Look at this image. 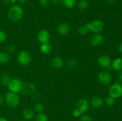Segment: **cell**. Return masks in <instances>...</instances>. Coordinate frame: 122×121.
I'll use <instances>...</instances> for the list:
<instances>
[{
    "label": "cell",
    "mask_w": 122,
    "mask_h": 121,
    "mask_svg": "<svg viewBox=\"0 0 122 121\" xmlns=\"http://www.w3.org/2000/svg\"><path fill=\"white\" fill-rule=\"evenodd\" d=\"M7 39V34L3 30H0V43H3Z\"/></svg>",
    "instance_id": "obj_28"
},
{
    "label": "cell",
    "mask_w": 122,
    "mask_h": 121,
    "mask_svg": "<svg viewBox=\"0 0 122 121\" xmlns=\"http://www.w3.org/2000/svg\"><path fill=\"white\" fill-rule=\"evenodd\" d=\"M5 102V97L2 95H0V106L2 105Z\"/></svg>",
    "instance_id": "obj_35"
},
{
    "label": "cell",
    "mask_w": 122,
    "mask_h": 121,
    "mask_svg": "<svg viewBox=\"0 0 122 121\" xmlns=\"http://www.w3.org/2000/svg\"><path fill=\"white\" fill-rule=\"evenodd\" d=\"M51 65L56 69H60L63 67L64 64V59L60 56H56L51 60Z\"/></svg>",
    "instance_id": "obj_15"
},
{
    "label": "cell",
    "mask_w": 122,
    "mask_h": 121,
    "mask_svg": "<svg viewBox=\"0 0 122 121\" xmlns=\"http://www.w3.org/2000/svg\"><path fill=\"white\" fill-rule=\"evenodd\" d=\"M11 79V78L9 75L5 74H3L1 76L0 80H1V83L2 85H4V86H8V85L10 83Z\"/></svg>",
    "instance_id": "obj_21"
},
{
    "label": "cell",
    "mask_w": 122,
    "mask_h": 121,
    "mask_svg": "<svg viewBox=\"0 0 122 121\" xmlns=\"http://www.w3.org/2000/svg\"><path fill=\"white\" fill-rule=\"evenodd\" d=\"M51 2L53 5H57L60 4V3L61 2V0H51Z\"/></svg>",
    "instance_id": "obj_34"
},
{
    "label": "cell",
    "mask_w": 122,
    "mask_h": 121,
    "mask_svg": "<svg viewBox=\"0 0 122 121\" xmlns=\"http://www.w3.org/2000/svg\"><path fill=\"white\" fill-rule=\"evenodd\" d=\"M52 46L49 43H48L41 44L40 46V51L42 53L45 55L50 54L52 52Z\"/></svg>",
    "instance_id": "obj_17"
},
{
    "label": "cell",
    "mask_w": 122,
    "mask_h": 121,
    "mask_svg": "<svg viewBox=\"0 0 122 121\" xmlns=\"http://www.w3.org/2000/svg\"><path fill=\"white\" fill-rule=\"evenodd\" d=\"M35 111L38 113H42L44 109V105L41 103H38L35 105L34 106Z\"/></svg>",
    "instance_id": "obj_26"
},
{
    "label": "cell",
    "mask_w": 122,
    "mask_h": 121,
    "mask_svg": "<svg viewBox=\"0 0 122 121\" xmlns=\"http://www.w3.org/2000/svg\"><path fill=\"white\" fill-rule=\"evenodd\" d=\"M4 97L5 102L10 107H16L20 103V96L17 93L10 91L6 94Z\"/></svg>",
    "instance_id": "obj_2"
},
{
    "label": "cell",
    "mask_w": 122,
    "mask_h": 121,
    "mask_svg": "<svg viewBox=\"0 0 122 121\" xmlns=\"http://www.w3.org/2000/svg\"><path fill=\"white\" fill-rule=\"evenodd\" d=\"M104 40L102 34L100 33H95L91 36L90 39V43L93 46H97L101 45Z\"/></svg>",
    "instance_id": "obj_12"
},
{
    "label": "cell",
    "mask_w": 122,
    "mask_h": 121,
    "mask_svg": "<svg viewBox=\"0 0 122 121\" xmlns=\"http://www.w3.org/2000/svg\"><path fill=\"white\" fill-rule=\"evenodd\" d=\"M76 0H62V4L66 8L71 9L76 5Z\"/></svg>",
    "instance_id": "obj_20"
},
{
    "label": "cell",
    "mask_w": 122,
    "mask_h": 121,
    "mask_svg": "<svg viewBox=\"0 0 122 121\" xmlns=\"http://www.w3.org/2000/svg\"><path fill=\"white\" fill-rule=\"evenodd\" d=\"M77 65V62L75 59H70L67 62V66L69 68H71L76 67Z\"/></svg>",
    "instance_id": "obj_27"
},
{
    "label": "cell",
    "mask_w": 122,
    "mask_h": 121,
    "mask_svg": "<svg viewBox=\"0 0 122 121\" xmlns=\"http://www.w3.org/2000/svg\"><path fill=\"white\" fill-rule=\"evenodd\" d=\"M70 30V26L67 23H62L57 27V32L60 35H66Z\"/></svg>",
    "instance_id": "obj_14"
},
{
    "label": "cell",
    "mask_w": 122,
    "mask_h": 121,
    "mask_svg": "<svg viewBox=\"0 0 122 121\" xmlns=\"http://www.w3.org/2000/svg\"><path fill=\"white\" fill-rule=\"evenodd\" d=\"M2 1L6 5H13L17 1V0H2Z\"/></svg>",
    "instance_id": "obj_32"
},
{
    "label": "cell",
    "mask_w": 122,
    "mask_h": 121,
    "mask_svg": "<svg viewBox=\"0 0 122 121\" xmlns=\"http://www.w3.org/2000/svg\"><path fill=\"white\" fill-rule=\"evenodd\" d=\"M35 91V87L34 86V85L32 83H27L23 84L20 93L24 96H27L34 93Z\"/></svg>",
    "instance_id": "obj_11"
},
{
    "label": "cell",
    "mask_w": 122,
    "mask_h": 121,
    "mask_svg": "<svg viewBox=\"0 0 122 121\" xmlns=\"http://www.w3.org/2000/svg\"><path fill=\"white\" fill-rule=\"evenodd\" d=\"M87 28L89 31H91L94 33H99L104 28V23L101 20H95L91 23H88L86 24Z\"/></svg>",
    "instance_id": "obj_3"
},
{
    "label": "cell",
    "mask_w": 122,
    "mask_h": 121,
    "mask_svg": "<svg viewBox=\"0 0 122 121\" xmlns=\"http://www.w3.org/2000/svg\"><path fill=\"white\" fill-rule=\"evenodd\" d=\"M119 50H120V52L122 53V42L120 43V45H119Z\"/></svg>",
    "instance_id": "obj_39"
},
{
    "label": "cell",
    "mask_w": 122,
    "mask_h": 121,
    "mask_svg": "<svg viewBox=\"0 0 122 121\" xmlns=\"http://www.w3.org/2000/svg\"><path fill=\"white\" fill-rule=\"evenodd\" d=\"M17 60L20 65L25 66L28 65L30 63L32 56L29 52L26 51H22L18 55Z\"/></svg>",
    "instance_id": "obj_5"
},
{
    "label": "cell",
    "mask_w": 122,
    "mask_h": 121,
    "mask_svg": "<svg viewBox=\"0 0 122 121\" xmlns=\"http://www.w3.org/2000/svg\"><path fill=\"white\" fill-rule=\"evenodd\" d=\"M10 55L8 53L1 51L0 52V64H5L10 60Z\"/></svg>",
    "instance_id": "obj_18"
},
{
    "label": "cell",
    "mask_w": 122,
    "mask_h": 121,
    "mask_svg": "<svg viewBox=\"0 0 122 121\" xmlns=\"http://www.w3.org/2000/svg\"><path fill=\"white\" fill-rule=\"evenodd\" d=\"M23 9L19 5H13L8 10V16L10 20L16 22L22 19L23 16Z\"/></svg>",
    "instance_id": "obj_1"
},
{
    "label": "cell",
    "mask_w": 122,
    "mask_h": 121,
    "mask_svg": "<svg viewBox=\"0 0 122 121\" xmlns=\"http://www.w3.org/2000/svg\"><path fill=\"white\" fill-rule=\"evenodd\" d=\"M23 116L26 119L30 120L35 116V111L32 109H26L23 112Z\"/></svg>",
    "instance_id": "obj_19"
},
{
    "label": "cell",
    "mask_w": 122,
    "mask_h": 121,
    "mask_svg": "<svg viewBox=\"0 0 122 121\" xmlns=\"http://www.w3.org/2000/svg\"><path fill=\"white\" fill-rule=\"evenodd\" d=\"M89 103L88 101L85 98H81L77 102L76 108L79 109L81 112V113L83 114L88 111V109H89Z\"/></svg>",
    "instance_id": "obj_10"
},
{
    "label": "cell",
    "mask_w": 122,
    "mask_h": 121,
    "mask_svg": "<svg viewBox=\"0 0 122 121\" xmlns=\"http://www.w3.org/2000/svg\"><path fill=\"white\" fill-rule=\"evenodd\" d=\"M91 106L94 109H100L104 104V100L101 97L95 96L92 98L90 102Z\"/></svg>",
    "instance_id": "obj_13"
},
{
    "label": "cell",
    "mask_w": 122,
    "mask_h": 121,
    "mask_svg": "<svg viewBox=\"0 0 122 121\" xmlns=\"http://www.w3.org/2000/svg\"><path fill=\"white\" fill-rule=\"evenodd\" d=\"M89 31L88 28H87L86 26L85 25H82L80 27H79L78 29H77V32L81 35H85V34H87Z\"/></svg>",
    "instance_id": "obj_24"
},
{
    "label": "cell",
    "mask_w": 122,
    "mask_h": 121,
    "mask_svg": "<svg viewBox=\"0 0 122 121\" xmlns=\"http://www.w3.org/2000/svg\"><path fill=\"white\" fill-rule=\"evenodd\" d=\"M112 60L107 55H102L98 59V64L103 68H109L112 66Z\"/></svg>",
    "instance_id": "obj_8"
},
{
    "label": "cell",
    "mask_w": 122,
    "mask_h": 121,
    "mask_svg": "<svg viewBox=\"0 0 122 121\" xmlns=\"http://www.w3.org/2000/svg\"><path fill=\"white\" fill-rule=\"evenodd\" d=\"M82 115V113H81V112L79 109H77V108H75L73 111V116L75 117H81Z\"/></svg>",
    "instance_id": "obj_30"
},
{
    "label": "cell",
    "mask_w": 122,
    "mask_h": 121,
    "mask_svg": "<svg viewBox=\"0 0 122 121\" xmlns=\"http://www.w3.org/2000/svg\"><path fill=\"white\" fill-rule=\"evenodd\" d=\"M39 4L42 7H46L48 6L50 4V1L49 0H39Z\"/></svg>",
    "instance_id": "obj_31"
},
{
    "label": "cell",
    "mask_w": 122,
    "mask_h": 121,
    "mask_svg": "<svg viewBox=\"0 0 122 121\" xmlns=\"http://www.w3.org/2000/svg\"><path fill=\"white\" fill-rule=\"evenodd\" d=\"M7 50H8V52H9V53H14L15 51V46H13V45H10V46L7 48Z\"/></svg>",
    "instance_id": "obj_33"
},
{
    "label": "cell",
    "mask_w": 122,
    "mask_h": 121,
    "mask_svg": "<svg viewBox=\"0 0 122 121\" xmlns=\"http://www.w3.org/2000/svg\"><path fill=\"white\" fill-rule=\"evenodd\" d=\"M37 38L41 44L48 43L51 39V35L50 32L46 30H41L38 32Z\"/></svg>",
    "instance_id": "obj_9"
},
{
    "label": "cell",
    "mask_w": 122,
    "mask_h": 121,
    "mask_svg": "<svg viewBox=\"0 0 122 121\" xmlns=\"http://www.w3.org/2000/svg\"><path fill=\"white\" fill-rule=\"evenodd\" d=\"M0 121H8L5 118V117L0 116Z\"/></svg>",
    "instance_id": "obj_38"
},
{
    "label": "cell",
    "mask_w": 122,
    "mask_h": 121,
    "mask_svg": "<svg viewBox=\"0 0 122 121\" xmlns=\"http://www.w3.org/2000/svg\"><path fill=\"white\" fill-rule=\"evenodd\" d=\"M98 79L101 84H103L104 85L107 86L110 84L112 77L109 72L106 71H100L98 74Z\"/></svg>",
    "instance_id": "obj_7"
},
{
    "label": "cell",
    "mask_w": 122,
    "mask_h": 121,
    "mask_svg": "<svg viewBox=\"0 0 122 121\" xmlns=\"http://www.w3.org/2000/svg\"><path fill=\"white\" fill-rule=\"evenodd\" d=\"M18 2L20 4H25V3H26L27 1V0H17Z\"/></svg>",
    "instance_id": "obj_37"
},
{
    "label": "cell",
    "mask_w": 122,
    "mask_h": 121,
    "mask_svg": "<svg viewBox=\"0 0 122 121\" xmlns=\"http://www.w3.org/2000/svg\"><path fill=\"white\" fill-rule=\"evenodd\" d=\"M89 2L88 0H80L78 3V8L80 10H85L88 8Z\"/></svg>",
    "instance_id": "obj_22"
},
{
    "label": "cell",
    "mask_w": 122,
    "mask_h": 121,
    "mask_svg": "<svg viewBox=\"0 0 122 121\" xmlns=\"http://www.w3.org/2000/svg\"><path fill=\"white\" fill-rule=\"evenodd\" d=\"M23 84L24 83L21 79L19 78H14L11 79L7 87L10 91L18 93H20L23 86Z\"/></svg>",
    "instance_id": "obj_4"
},
{
    "label": "cell",
    "mask_w": 122,
    "mask_h": 121,
    "mask_svg": "<svg viewBox=\"0 0 122 121\" xmlns=\"http://www.w3.org/2000/svg\"><path fill=\"white\" fill-rule=\"evenodd\" d=\"M80 121H92V119L89 115H81L80 117Z\"/></svg>",
    "instance_id": "obj_29"
},
{
    "label": "cell",
    "mask_w": 122,
    "mask_h": 121,
    "mask_svg": "<svg viewBox=\"0 0 122 121\" xmlns=\"http://www.w3.org/2000/svg\"><path fill=\"white\" fill-rule=\"evenodd\" d=\"M119 79L122 83V70L120 71V72L119 73Z\"/></svg>",
    "instance_id": "obj_36"
},
{
    "label": "cell",
    "mask_w": 122,
    "mask_h": 121,
    "mask_svg": "<svg viewBox=\"0 0 122 121\" xmlns=\"http://www.w3.org/2000/svg\"><path fill=\"white\" fill-rule=\"evenodd\" d=\"M48 117L45 114L39 113L35 117V121H48Z\"/></svg>",
    "instance_id": "obj_25"
},
{
    "label": "cell",
    "mask_w": 122,
    "mask_h": 121,
    "mask_svg": "<svg viewBox=\"0 0 122 121\" xmlns=\"http://www.w3.org/2000/svg\"><path fill=\"white\" fill-rule=\"evenodd\" d=\"M107 1H109V2H112V1H113V0H107Z\"/></svg>",
    "instance_id": "obj_40"
},
{
    "label": "cell",
    "mask_w": 122,
    "mask_h": 121,
    "mask_svg": "<svg viewBox=\"0 0 122 121\" xmlns=\"http://www.w3.org/2000/svg\"><path fill=\"white\" fill-rule=\"evenodd\" d=\"M112 68L115 71H121L122 70V59L120 58H116L112 61Z\"/></svg>",
    "instance_id": "obj_16"
},
{
    "label": "cell",
    "mask_w": 122,
    "mask_h": 121,
    "mask_svg": "<svg viewBox=\"0 0 122 121\" xmlns=\"http://www.w3.org/2000/svg\"><path fill=\"white\" fill-rule=\"evenodd\" d=\"M108 93L113 98H119L122 96V85L118 83L112 84L108 90Z\"/></svg>",
    "instance_id": "obj_6"
},
{
    "label": "cell",
    "mask_w": 122,
    "mask_h": 121,
    "mask_svg": "<svg viewBox=\"0 0 122 121\" xmlns=\"http://www.w3.org/2000/svg\"><path fill=\"white\" fill-rule=\"evenodd\" d=\"M115 98H113L112 96H109L108 97H106V100H105V103L107 106H113L114 104H115Z\"/></svg>",
    "instance_id": "obj_23"
}]
</instances>
